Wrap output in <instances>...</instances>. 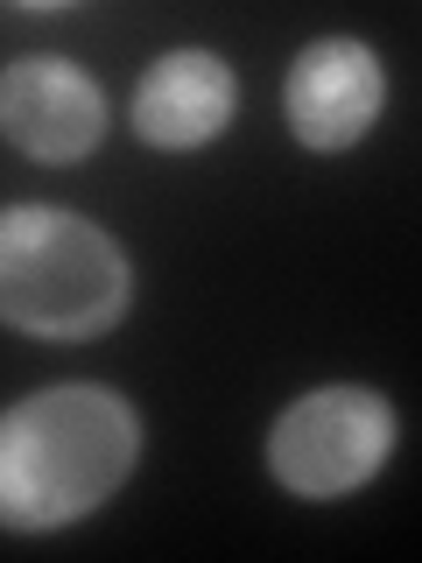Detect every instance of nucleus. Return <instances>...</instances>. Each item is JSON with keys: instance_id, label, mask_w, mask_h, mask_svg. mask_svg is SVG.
<instances>
[{"instance_id": "20e7f679", "label": "nucleus", "mask_w": 422, "mask_h": 563, "mask_svg": "<svg viewBox=\"0 0 422 563\" xmlns=\"http://www.w3.org/2000/svg\"><path fill=\"white\" fill-rule=\"evenodd\" d=\"M0 134L29 163H85L106 134V92L70 57H14L0 70Z\"/></svg>"}, {"instance_id": "423d86ee", "label": "nucleus", "mask_w": 422, "mask_h": 563, "mask_svg": "<svg viewBox=\"0 0 422 563\" xmlns=\"http://www.w3.org/2000/svg\"><path fill=\"white\" fill-rule=\"evenodd\" d=\"M233 106H240V78L225 57H211V49H163L141 70L127 120L148 148L184 155V148H204V141H219L233 128Z\"/></svg>"}, {"instance_id": "39448f33", "label": "nucleus", "mask_w": 422, "mask_h": 563, "mask_svg": "<svg viewBox=\"0 0 422 563\" xmlns=\"http://www.w3.org/2000/svg\"><path fill=\"white\" fill-rule=\"evenodd\" d=\"M380 99H387V70L359 35H324V43H310L303 57L289 64V78H281L289 134L316 155L352 148V141L380 120Z\"/></svg>"}, {"instance_id": "f03ea898", "label": "nucleus", "mask_w": 422, "mask_h": 563, "mask_svg": "<svg viewBox=\"0 0 422 563\" xmlns=\"http://www.w3.org/2000/svg\"><path fill=\"white\" fill-rule=\"evenodd\" d=\"M134 303L127 246L64 205L0 211V324L43 345H85Z\"/></svg>"}, {"instance_id": "f257e3e1", "label": "nucleus", "mask_w": 422, "mask_h": 563, "mask_svg": "<svg viewBox=\"0 0 422 563\" xmlns=\"http://www.w3.org/2000/svg\"><path fill=\"white\" fill-rule=\"evenodd\" d=\"M141 457V416L92 380L35 387L0 409V528H70L113 500Z\"/></svg>"}, {"instance_id": "7ed1b4c3", "label": "nucleus", "mask_w": 422, "mask_h": 563, "mask_svg": "<svg viewBox=\"0 0 422 563\" xmlns=\"http://www.w3.org/2000/svg\"><path fill=\"white\" fill-rule=\"evenodd\" d=\"M395 437H401V422H395V401L387 395L352 387V380L310 387V395H296L275 416L268 472L296 500H345V493H359L395 457Z\"/></svg>"}]
</instances>
